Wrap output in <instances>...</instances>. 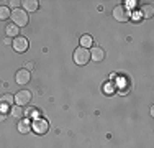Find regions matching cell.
I'll return each instance as SVG.
<instances>
[{
	"label": "cell",
	"instance_id": "9c48e42d",
	"mask_svg": "<svg viewBox=\"0 0 154 148\" xmlns=\"http://www.w3.org/2000/svg\"><path fill=\"white\" fill-rule=\"evenodd\" d=\"M90 58H92V61H95V63L102 61V59L105 58V51H103V48H100V46H94V48H92V51H90Z\"/></svg>",
	"mask_w": 154,
	"mask_h": 148
},
{
	"label": "cell",
	"instance_id": "ac0fdd59",
	"mask_svg": "<svg viewBox=\"0 0 154 148\" xmlns=\"http://www.w3.org/2000/svg\"><path fill=\"white\" fill-rule=\"evenodd\" d=\"M103 91H105V92H108V94H112V92L115 91V86H113V84L110 82V84H107V86H103Z\"/></svg>",
	"mask_w": 154,
	"mask_h": 148
},
{
	"label": "cell",
	"instance_id": "5b68a950",
	"mask_svg": "<svg viewBox=\"0 0 154 148\" xmlns=\"http://www.w3.org/2000/svg\"><path fill=\"white\" fill-rule=\"evenodd\" d=\"M13 50L17 51V53H25V51L28 50V46H30V43H28L26 38H23V36H17L15 40H13Z\"/></svg>",
	"mask_w": 154,
	"mask_h": 148
},
{
	"label": "cell",
	"instance_id": "ba28073f",
	"mask_svg": "<svg viewBox=\"0 0 154 148\" xmlns=\"http://www.w3.org/2000/svg\"><path fill=\"white\" fill-rule=\"evenodd\" d=\"M15 79H17L18 84H26V82H30V79H31L30 71H26V69H20V71H17Z\"/></svg>",
	"mask_w": 154,
	"mask_h": 148
},
{
	"label": "cell",
	"instance_id": "5bb4252c",
	"mask_svg": "<svg viewBox=\"0 0 154 148\" xmlns=\"http://www.w3.org/2000/svg\"><path fill=\"white\" fill-rule=\"evenodd\" d=\"M10 8L8 7H0V20H7V18H10Z\"/></svg>",
	"mask_w": 154,
	"mask_h": 148
},
{
	"label": "cell",
	"instance_id": "ffe728a7",
	"mask_svg": "<svg viewBox=\"0 0 154 148\" xmlns=\"http://www.w3.org/2000/svg\"><path fill=\"white\" fill-rule=\"evenodd\" d=\"M33 66H35L33 63H28V64H26V68H25V69H26V71H30V69H33Z\"/></svg>",
	"mask_w": 154,
	"mask_h": 148
},
{
	"label": "cell",
	"instance_id": "6da1fadb",
	"mask_svg": "<svg viewBox=\"0 0 154 148\" xmlns=\"http://www.w3.org/2000/svg\"><path fill=\"white\" fill-rule=\"evenodd\" d=\"M10 17L13 18V25H17V27H26L28 20H30V18H28V13L25 12L23 8H15Z\"/></svg>",
	"mask_w": 154,
	"mask_h": 148
},
{
	"label": "cell",
	"instance_id": "e0dca14e",
	"mask_svg": "<svg viewBox=\"0 0 154 148\" xmlns=\"http://www.w3.org/2000/svg\"><path fill=\"white\" fill-rule=\"evenodd\" d=\"M26 115L28 117H36V115H38V110H36L35 107H31V109L26 110ZM36 118H38V117H36Z\"/></svg>",
	"mask_w": 154,
	"mask_h": 148
},
{
	"label": "cell",
	"instance_id": "3957f363",
	"mask_svg": "<svg viewBox=\"0 0 154 148\" xmlns=\"http://www.w3.org/2000/svg\"><path fill=\"white\" fill-rule=\"evenodd\" d=\"M31 128H33V132L38 133V135H45V133L49 130V124H48L46 118L38 117V118H35V122L31 124Z\"/></svg>",
	"mask_w": 154,
	"mask_h": 148
},
{
	"label": "cell",
	"instance_id": "44dd1931",
	"mask_svg": "<svg viewBox=\"0 0 154 148\" xmlns=\"http://www.w3.org/2000/svg\"><path fill=\"white\" fill-rule=\"evenodd\" d=\"M126 3H128V7H133L136 2H134V0H131V2H126Z\"/></svg>",
	"mask_w": 154,
	"mask_h": 148
},
{
	"label": "cell",
	"instance_id": "4fadbf2b",
	"mask_svg": "<svg viewBox=\"0 0 154 148\" xmlns=\"http://www.w3.org/2000/svg\"><path fill=\"white\" fill-rule=\"evenodd\" d=\"M92 43H94V40H92V36L90 35H82V38H80V44H82V48H89V46H92Z\"/></svg>",
	"mask_w": 154,
	"mask_h": 148
},
{
	"label": "cell",
	"instance_id": "8fae6325",
	"mask_svg": "<svg viewBox=\"0 0 154 148\" xmlns=\"http://www.w3.org/2000/svg\"><path fill=\"white\" fill-rule=\"evenodd\" d=\"M30 130H31V124H30V120H28V118H25V120L18 122V132L28 133Z\"/></svg>",
	"mask_w": 154,
	"mask_h": 148
},
{
	"label": "cell",
	"instance_id": "7a4b0ae2",
	"mask_svg": "<svg viewBox=\"0 0 154 148\" xmlns=\"http://www.w3.org/2000/svg\"><path fill=\"white\" fill-rule=\"evenodd\" d=\"M90 61V51L85 50V48H77V50L74 51V63L79 66H84L87 64V63Z\"/></svg>",
	"mask_w": 154,
	"mask_h": 148
},
{
	"label": "cell",
	"instance_id": "9a60e30c",
	"mask_svg": "<svg viewBox=\"0 0 154 148\" xmlns=\"http://www.w3.org/2000/svg\"><path fill=\"white\" fill-rule=\"evenodd\" d=\"M12 115H13V117H17V118H20L21 115H23V109H21L20 105L12 107Z\"/></svg>",
	"mask_w": 154,
	"mask_h": 148
},
{
	"label": "cell",
	"instance_id": "2e32d148",
	"mask_svg": "<svg viewBox=\"0 0 154 148\" xmlns=\"http://www.w3.org/2000/svg\"><path fill=\"white\" fill-rule=\"evenodd\" d=\"M141 12H143V15H146V18H149V17H151V12H152L151 5H148V7H143V8H141Z\"/></svg>",
	"mask_w": 154,
	"mask_h": 148
},
{
	"label": "cell",
	"instance_id": "30bf717a",
	"mask_svg": "<svg viewBox=\"0 0 154 148\" xmlns=\"http://www.w3.org/2000/svg\"><path fill=\"white\" fill-rule=\"evenodd\" d=\"M7 36L8 38H17L18 36V33H20V30H18L17 25H13V23H10V25H7Z\"/></svg>",
	"mask_w": 154,
	"mask_h": 148
},
{
	"label": "cell",
	"instance_id": "7c38bea8",
	"mask_svg": "<svg viewBox=\"0 0 154 148\" xmlns=\"http://www.w3.org/2000/svg\"><path fill=\"white\" fill-rule=\"evenodd\" d=\"M23 5H25V12H36L38 10L36 0H26V2H23Z\"/></svg>",
	"mask_w": 154,
	"mask_h": 148
},
{
	"label": "cell",
	"instance_id": "52a82bcc",
	"mask_svg": "<svg viewBox=\"0 0 154 148\" xmlns=\"http://www.w3.org/2000/svg\"><path fill=\"white\" fill-rule=\"evenodd\" d=\"M31 101V92L30 91H18L17 95H15V102L17 105H26L28 102Z\"/></svg>",
	"mask_w": 154,
	"mask_h": 148
},
{
	"label": "cell",
	"instance_id": "8992f818",
	"mask_svg": "<svg viewBox=\"0 0 154 148\" xmlns=\"http://www.w3.org/2000/svg\"><path fill=\"white\" fill-rule=\"evenodd\" d=\"M12 107H13V95L12 94L2 95V99H0V112L7 114L8 109H12Z\"/></svg>",
	"mask_w": 154,
	"mask_h": 148
},
{
	"label": "cell",
	"instance_id": "277c9868",
	"mask_svg": "<svg viewBox=\"0 0 154 148\" xmlns=\"http://www.w3.org/2000/svg\"><path fill=\"white\" fill-rule=\"evenodd\" d=\"M113 17H115V20H118V21H128L130 20V12H128L126 7L118 5V7L113 8Z\"/></svg>",
	"mask_w": 154,
	"mask_h": 148
},
{
	"label": "cell",
	"instance_id": "d6986e66",
	"mask_svg": "<svg viewBox=\"0 0 154 148\" xmlns=\"http://www.w3.org/2000/svg\"><path fill=\"white\" fill-rule=\"evenodd\" d=\"M5 118H7V114L0 112V122H5Z\"/></svg>",
	"mask_w": 154,
	"mask_h": 148
}]
</instances>
